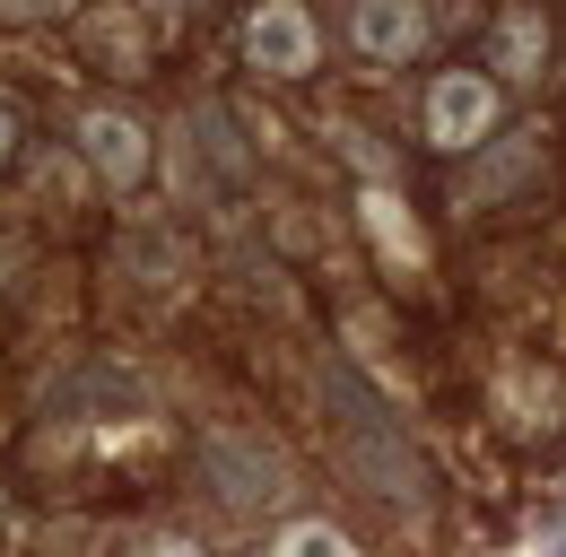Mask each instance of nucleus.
Segmentation results:
<instances>
[{
	"instance_id": "f257e3e1",
	"label": "nucleus",
	"mask_w": 566,
	"mask_h": 557,
	"mask_svg": "<svg viewBox=\"0 0 566 557\" xmlns=\"http://www.w3.org/2000/svg\"><path fill=\"white\" fill-rule=\"evenodd\" d=\"M496 114H505V87L489 70H436V87H427V139H436V157H471L480 139H496Z\"/></svg>"
},
{
	"instance_id": "f03ea898",
	"label": "nucleus",
	"mask_w": 566,
	"mask_h": 557,
	"mask_svg": "<svg viewBox=\"0 0 566 557\" xmlns=\"http://www.w3.org/2000/svg\"><path fill=\"white\" fill-rule=\"evenodd\" d=\"M235 53H244V70H262V78H305V70L323 62V27L305 18V0H262L244 18Z\"/></svg>"
},
{
	"instance_id": "7ed1b4c3",
	"label": "nucleus",
	"mask_w": 566,
	"mask_h": 557,
	"mask_svg": "<svg viewBox=\"0 0 566 557\" xmlns=\"http://www.w3.org/2000/svg\"><path fill=\"white\" fill-rule=\"evenodd\" d=\"M349 53H357V62H375V70L419 62V53H427V9H419V0H357V9H349Z\"/></svg>"
},
{
	"instance_id": "20e7f679",
	"label": "nucleus",
	"mask_w": 566,
	"mask_h": 557,
	"mask_svg": "<svg viewBox=\"0 0 566 557\" xmlns=\"http://www.w3.org/2000/svg\"><path fill=\"white\" fill-rule=\"evenodd\" d=\"M78 157H87L114 192H132L148 175V132L123 114V105H87V114H78Z\"/></svg>"
},
{
	"instance_id": "39448f33",
	"label": "nucleus",
	"mask_w": 566,
	"mask_h": 557,
	"mask_svg": "<svg viewBox=\"0 0 566 557\" xmlns=\"http://www.w3.org/2000/svg\"><path fill=\"white\" fill-rule=\"evenodd\" d=\"M148 18L140 0H87V62L96 70H123V78H140L148 70Z\"/></svg>"
},
{
	"instance_id": "423d86ee",
	"label": "nucleus",
	"mask_w": 566,
	"mask_h": 557,
	"mask_svg": "<svg viewBox=\"0 0 566 557\" xmlns=\"http://www.w3.org/2000/svg\"><path fill=\"white\" fill-rule=\"evenodd\" d=\"M489 62L505 70V78H541V70H549V18H541L532 0H505V9H496Z\"/></svg>"
},
{
	"instance_id": "0eeeda50",
	"label": "nucleus",
	"mask_w": 566,
	"mask_h": 557,
	"mask_svg": "<svg viewBox=\"0 0 566 557\" xmlns=\"http://www.w3.org/2000/svg\"><path fill=\"white\" fill-rule=\"evenodd\" d=\"M280 557H357V549H349V532H332V523H296L280 540Z\"/></svg>"
},
{
	"instance_id": "6e6552de",
	"label": "nucleus",
	"mask_w": 566,
	"mask_h": 557,
	"mask_svg": "<svg viewBox=\"0 0 566 557\" xmlns=\"http://www.w3.org/2000/svg\"><path fill=\"white\" fill-rule=\"evenodd\" d=\"M78 0H0V18L9 27H44V18H71Z\"/></svg>"
},
{
	"instance_id": "1a4fd4ad",
	"label": "nucleus",
	"mask_w": 566,
	"mask_h": 557,
	"mask_svg": "<svg viewBox=\"0 0 566 557\" xmlns=\"http://www.w3.org/2000/svg\"><path fill=\"white\" fill-rule=\"evenodd\" d=\"M18 139H27V114H18V105H9V96H0V166H9V157H18Z\"/></svg>"
},
{
	"instance_id": "9d476101",
	"label": "nucleus",
	"mask_w": 566,
	"mask_h": 557,
	"mask_svg": "<svg viewBox=\"0 0 566 557\" xmlns=\"http://www.w3.org/2000/svg\"><path fill=\"white\" fill-rule=\"evenodd\" d=\"M148 557H192V549H184V540H166V549H148Z\"/></svg>"
}]
</instances>
